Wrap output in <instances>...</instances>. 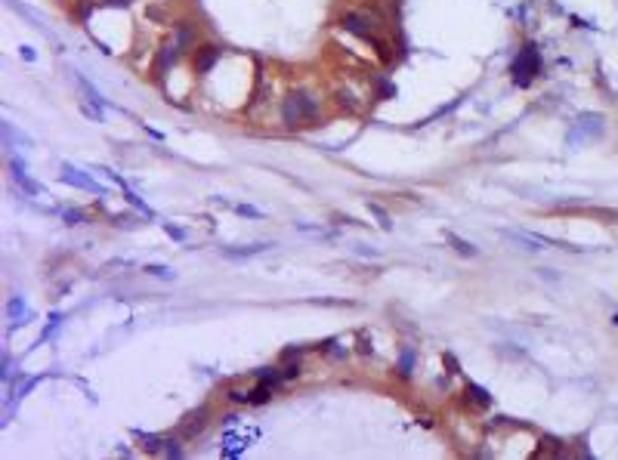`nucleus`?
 I'll return each instance as SVG.
<instances>
[{
    "instance_id": "1",
    "label": "nucleus",
    "mask_w": 618,
    "mask_h": 460,
    "mask_svg": "<svg viewBox=\"0 0 618 460\" xmlns=\"http://www.w3.org/2000/svg\"><path fill=\"white\" fill-rule=\"evenodd\" d=\"M318 118V96L309 90H294L281 103V121L285 127H309Z\"/></svg>"
},
{
    "instance_id": "2",
    "label": "nucleus",
    "mask_w": 618,
    "mask_h": 460,
    "mask_svg": "<svg viewBox=\"0 0 618 460\" xmlns=\"http://www.w3.org/2000/svg\"><path fill=\"white\" fill-rule=\"evenodd\" d=\"M538 72H541V56H538V50L529 44L526 50H520V59L513 62V81L520 84V87H529L532 77Z\"/></svg>"
},
{
    "instance_id": "3",
    "label": "nucleus",
    "mask_w": 618,
    "mask_h": 460,
    "mask_svg": "<svg viewBox=\"0 0 618 460\" xmlns=\"http://www.w3.org/2000/svg\"><path fill=\"white\" fill-rule=\"evenodd\" d=\"M59 179L65 185H75V189H84V192H99L103 195V189H99L93 179L84 173V170H77V167H72V164H62V173H59Z\"/></svg>"
},
{
    "instance_id": "4",
    "label": "nucleus",
    "mask_w": 618,
    "mask_h": 460,
    "mask_svg": "<svg viewBox=\"0 0 618 460\" xmlns=\"http://www.w3.org/2000/svg\"><path fill=\"white\" fill-rule=\"evenodd\" d=\"M10 176H13V183L19 185V189H25L28 195H41V185L28 176V167L15 158V155H10Z\"/></svg>"
},
{
    "instance_id": "5",
    "label": "nucleus",
    "mask_w": 618,
    "mask_h": 460,
    "mask_svg": "<svg viewBox=\"0 0 618 460\" xmlns=\"http://www.w3.org/2000/svg\"><path fill=\"white\" fill-rule=\"evenodd\" d=\"M597 133H603V118H600V114H581L569 139H572V143H578L581 136H597Z\"/></svg>"
},
{
    "instance_id": "6",
    "label": "nucleus",
    "mask_w": 618,
    "mask_h": 460,
    "mask_svg": "<svg viewBox=\"0 0 618 460\" xmlns=\"http://www.w3.org/2000/svg\"><path fill=\"white\" fill-rule=\"evenodd\" d=\"M340 28H347L349 34H359V37H365V41H371L374 22H368L365 15H359V13H347V15L340 19Z\"/></svg>"
},
{
    "instance_id": "7",
    "label": "nucleus",
    "mask_w": 618,
    "mask_h": 460,
    "mask_svg": "<svg viewBox=\"0 0 618 460\" xmlns=\"http://www.w3.org/2000/svg\"><path fill=\"white\" fill-rule=\"evenodd\" d=\"M217 59H220V50H217V46H198V50H195V56H192V62H195V72H198V74L210 72Z\"/></svg>"
},
{
    "instance_id": "8",
    "label": "nucleus",
    "mask_w": 618,
    "mask_h": 460,
    "mask_svg": "<svg viewBox=\"0 0 618 460\" xmlns=\"http://www.w3.org/2000/svg\"><path fill=\"white\" fill-rule=\"evenodd\" d=\"M205 426H207V408H201V411H195V414L186 417V423H183V430H179V433H183L186 439H195V435L205 430Z\"/></svg>"
},
{
    "instance_id": "9",
    "label": "nucleus",
    "mask_w": 618,
    "mask_h": 460,
    "mask_svg": "<svg viewBox=\"0 0 618 460\" xmlns=\"http://www.w3.org/2000/svg\"><path fill=\"white\" fill-rule=\"evenodd\" d=\"M269 244H241V247H223V256L226 260H247V256H257V254H263Z\"/></svg>"
},
{
    "instance_id": "10",
    "label": "nucleus",
    "mask_w": 618,
    "mask_h": 460,
    "mask_svg": "<svg viewBox=\"0 0 618 460\" xmlns=\"http://www.w3.org/2000/svg\"><path fill=\"white\" fill-rule=\"evenodd\" d=\"M6 315H10L13 324H19V322H25L31 312H28V306H25V300H22V297H10V303H6Z\"/></svg>"
},
{
    "instance_id": "11",
    "label": "nucleus",
    "mask_w": 618,
    "mask_h": 460,
    "mask_svg": "<svg viewBox=\"0 0 618 460\" xmlns=\"http://www.w3.org/2000/svg\"><path fill=\"white\" fill-rule=\"evenodd\" d=\"M445 241H451V244H455V251L461 254V256H476L479 251H476V247L470 244V241H464V238H458L455 232H445Z\"/></svg>"
},
{
    "instance_id": "12",
    "label": "nucleus",
    "mask_w": 618,
    "mask_h": 460,
    "mask_svg": "<svg viewBox=\"0 0 618 460\" xmlns=\"http://www.w3.org/2000/svg\"><path fill=\"white\" fill-rule=\"evenodd\" d=\"M176 50H179L176 44H174V46H161V53H158V72H167V68L174 65L176 56H179Z\"/></svg>"
},
{
    "instance_id": "13",
    "label": "nucleus",
    "mask_w": 618,
    "mask_h": 460,
    "mask_svg": "<svg viewBox=\"0 0 618 460\" xmlns=\"http://www.w3.org/2000/svg\"><path fill=\"white\" fill-rule=\"evenodd\" d=\"M467 395H473V402L479 405V408H489V405H491L489 393H486V389H482V386H476V383H470V386H467Z\"/></svg>"
},
{
    "instance_id": "14",
    "label": "nucleus",
    "mask_w": 618,
    "mask_h": 460,
    "mask_svg": "<svg viewBox=\"0 0 618 460\" xmlns=\"http://www.w3.org/2000/svg\"><path fill=\"white\" fill-rule=\"evenodd\" d=\"M368 210H371V213L380 220V229H383V232H390V229H393V220H390V213H387V210H383L380 204H371V201H368Z\"/></svg>"
},
{
    "instance_id": "15",
    "label": "nucleus",
    "mask_w": 618,
    "mask_h": 460,
    "mask_svg": "<svg viewBox=\"0 0 618 460\" xmlns=\"http://www.w3.org/2000/svg\"><path fill=\"white\" fill-rule=\"evenodd\" d=\"M81 112L87 114V118H93V121H103V105L90 103V99H81Z\"/></svg>"
},
{
    "instance_id": "16",
    "label": "nucleus",
    "mask_w": 618,
    "mask_h": 460,
    "mask_svg": "<svg viewBox=\"0 0 618 460\" xmlns=\"http://www.w3.org/2000/svg\"><path fill=\"white\" fill-rule=\"evenodd\" d=\"M139 439H143V448L152 451V454L164 451V448H161V445H164V435H139Z\"/></svg>"
},
{
    "instance_id": "17",
    "label": "nucleus",
    "mask_w": 618,
    "mask_h": 460,
    "mask_svg": "<svg viewBox=\"0 0 618 460\" xmlns=\"http://www.w3.org/2000/svg\"><path fill=\"white\" fill-rule=\"evenodd\" d=\"M411 368H414V353L411 349H405L402 362H399V374H402V377H411Z\"/></svg>"
},
{
    "instance_id": "18",
    "label": "nucleus",
    "mask_w": 618,
    "mask_h": 460,
    "mask_svg": "<svg viewBox=\"0 0 618 460\" xmlns=\"http://www.w3.org/2000/svg\"><path fill=\"white\" fill-rule=\"evenodd\" d=\"M146 272H148L152 278H174V269H170V266H158V263L146 266Z\"/></svg>"
},
{
    "instance_id": "19",
    "label": "nucleus",
    "mask_w": 618,
    "mask_h": 460,
    "mask_svg": "<svg viewBox=\"0 0 618 460\" xmlns=\"http://www.w3.org/2000/svg\"><path fill=\"white\" fill-rule=\"evenodd\" d=\"M236 213H241V216H254V220H260V210L257 207H250V204H236Z\"/></svg>"
},
{
    "instance_id": "20",
    "label": "nucleus",
    "mask_w": 618,
    "mask_h": 460,
    "mask_svg": "<svg viewBox=\"0 0 618 460\" xmlns=\"http://www.w3.org/2000/svg\"><path fill=\"white\" fill-rule=\"evenodd\" d=\"M62 216H65L68 225H81V223H84V213H81V210H65Z\"/></svg>"
},
{
    "instance_id": "21",
    "label": "nucleus",
    "mask_w": 618,
    "mask_h": 460,
    "mask_svg": "<svg viewBox=\"0 0 618 460\" xmlns=\"http://www.w3.org/2000/svg\"><path fill=\"white\" fill-rule=\"evenodd\" d=\"M164 442H167V448H164V454H167V457H179V454H183V448H179L176 439H164Z\"/></svg>"
},
{
    "instance_id": "22",
    "label": "nucleus",
    "mask_w": 618,
    "mask_h": 460,
    "mask_svg": "<svg viewBox=\"0 0 618 460\" xmlns=\"http://www.w3.org/2000/svg\"><path fill=\"white\" fill-rule=\"evenodd\" d=\"M164 232H167L170 238H176V241H183V238H186V232H183V229H176V225H170V223H164Z\"/></svg>"
},
{
    "instance_id": "23",
    "label": "nucleus",
    "mask_w": 618,
    "mask_h": 460,
    "mask_svg": "<svg viewBox=\"0 0 618 460\" xmlns=\"http://www.w3.org/2000/svg\"><path fill=\"white\" fill-rule=\"evenodd\" d=\"M297 374H300V364H288L281 377H285V380H291V377H297Z\"/></svg>"
},
{
    "instance_id": "24",
    "label": "nucleus",
    "mask_w": 618,
    "mask_h": 460,
    "mask_svg": "<svg viewBox=\"0 0 618 460\" xmlns=\"http://www.w3.org/2000/svg\"><path fill=\"white\" fill-rule=\"evenodd\" d=\"M13 377V362H10V355H4V380H10Z\"/></svg>"
},
{
    "instance_id": "25",
    "label": "nucleus",
    "mask_w": 618,
    "mask_h": 460,
    "mask_svg": "<svg viewBox=\"0 0 618 460\" xmlns=\"http://www.w3.org/2000/svg\"><path fill=\"white\" fill-rule=\"evenodd\" d=\"M103 4H105V6H127L130 0H103Z\"/></svg>"
}]
</instances>
